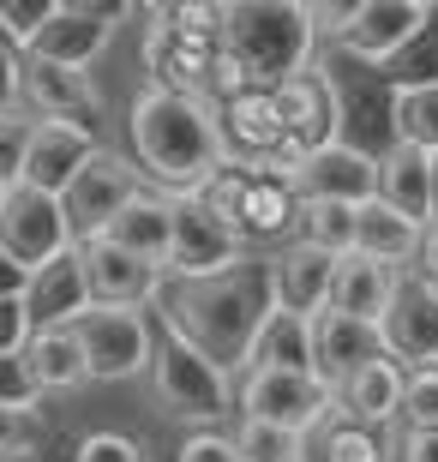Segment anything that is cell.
<instances>
[{"instance_id":"cell-1","label":"cell","mask_w":438,"mask_h":462,"mask_svg":"<svg viewBox=\"0 0 438 462\" xmlns=\"http://www.w3.org/2000/svg\"><path fill=\"white\" fill-rule=\"evenodd\" d=\"M276 312L270 294V258H247L240 271L217 276V282H174L163 289V319L181 343L204 348L217 366H247L253 337Z\"/></svg>"},{"instance_id":"cell-2","label":"cell","mask_w":438,"mask_h":462,"mask_svg":"<svg viewBox=\"0 0 438 462\" xmlns=\"http://www.w3.org/2000/svg\"><path fill=\"white\" fill-rule=\"evenodd\" d=\"M126 133H133V151L144 162V174H156L169 187V199H192V192H204L228 169L210 103L144 85L133 97V108H126Z\"/></svg>"},{"instance_id":"cell-3","label":"cell","mask_w":438,"mask_h":462,"mask_svg":"<svg viewBox=\"0 0 438 462\" xmlns=\"http://www.w3.org/2000/svg\"><path fill=\"white\" fill-rule=\"evenodd\" d=\"M228 6H156L151 31H144V67H151L156 90L192 97V103H228L235 90H247L240 67L228 60Z\"/></svg>"},{"instance_id":"cell-4","label":"cell","mask_w":438,"mask_h":462,"mask_svg":"<svg viewBox=\"0 0 438 462\" xmlns=\"http://www.w3.org/2000/svg\"><path fill=\"white\" fill-rule=\"evenodd\" d=\"M228 60L240 67L247 85H288L312 72V42H319V13L294 0H235L228 6Z\"/></svg>"},{"instance_id":"cell-5","label":"cell","mask_w":438,"mask_h":462,"mask_svg":"<svg viewBox=\"0 0 438 462\" xmlns=\"http://www.w3.org/2000/svg\"><path fill=\"white\" fill-rule=\"evenodd\" d=\"M217 133H222V156L235 169H253V174H276V180H294L306 169V156L294 151L288 138V120L276 90L265 85H247L235 90L228 103H217Z\"/></svg>"},{"instance_id":"cell-6","label":"cell","mask_w":438,"mask_h":462,"mask_svg":"<svg viewBox=\"0 0 438 462\" xmlns=\"http://www.w3.org/2000/svg\"><path fill=\"white\" fill-rule=\"evenodd\" d=\"M204 205L217 210L222 223H235L240 240H283L294 235L301 240V210L306 199L294 192V180H276V174H253V169H228L199 192Z\"/></svg>"},{"instance_id":"cell-7","label":"cell","mask_w":438,"mask_h":462,"mask_svg":"<svg viewBox=\"0 0 438 462\" xmlns=\"http://www.w3.org/2000/svg\"><path fill=\"white\" fill-rule=\"evenodd\" d=\"M342 409L337 384H324L319 373H247L240 378V414L265 420L283 432H319L331 427V414Z\"/></svg>"},{"instance_id":"cell-8","label":"cell","mask_w":438,"mask_h":462,"mask_svg":"<svg viewBox=\"0 0 438 462\" xmlns=\"http://www.w3.org/2000/svg\"><path fill=\"white\" fill-rule=\"evenodd\" d=\"M151 378H156V402L169 414H181V420H222V414L235 409L228 366H217L204 348L181 343V337H169V343L156 348Z\"/></svg>"},{"instance_id":"cell-9","label":"cell","mask_w":438,"mask_h":462,"mask_svg":"<svg viewBox=\"0 0 438 462\" xmlns=\"http://www.w3.org/2000/svg\"><path fill=\"white\" fill-rule=\"evenodd\" d=\"M247 264V240L235 223H222L217 210L192 199H174V253H169V276L174 282H217V276Z\"/></svg>"},{"instance_id":"cell-10","label":"cell","mask_w":438,"mask_h":462,"mask_svg":"<svg viewBox=\"0 0 438 462\" xmlns=\"http://www.w3.org/2000/svg\"><path fill=\"white\" fill-rule=\"evenodd\" d=\"M79 348L90 360V378H133L144 366H156V343H151V319L138 307H90L72 325Z\"/></svg>"},{"instance_id":"cell-11","label":"cell","mask_w":438,"mask_h":462,"mask_svg":"<svg viewBox=\"0 0 438 462\" xmlns=\"http://www.w3.org/2000/svg\"><path fill=\"white\" fill-rule=\"evenodd\" d=\"M138 192H144V187H138V162H133V156L97 151L85 169H79V180L61 192V205H67L72 235H79V240H97V235H108V223L133 205Z\"/></svg>"},{"instance_id":"cell-12","label":"cell","mask_w":438,"mask_h":462,"mask_svg":"<svg viewBox=\"0 0 438 462\" xmlns=\"http://www.w3.org/2000/svg\"><path fill=\"white\" fill-rule=\"evenodd\" d=\"M0 246H6L24 271H42V264H54L61 253H72L79 235H72L67 205H61L54 192L13 187V199H6V210H0Z\"/></svg>"},{"instance_id":"cell-13","label":"cell","mask_w":438,"mask_h":462,"mask_svg":"<svg viewBox=\"0 0 438 462\" xmlns=\"http://www.w3.org/2000/svg\"><path fill=\"white\" fill-rule=\"evenodd\" d=\"M433 13L438 6H426V0H360V6H349V18H342L337 49L354 54V60H367V67H385V60H396V54L426 31Z\"/></svg>"},{"instance_id":"cell-14","label":"cell","mask_w":438,"mask_h":462,"mask_svg":"<svg viewBox=\"0 0 438 462\" xmlns=\"http://www.w3.org/2000/svg\"><path fill=\"white\" fill-rule=\"evenodd\" d=\"M120 18H126V6H79V0H61L54 18L31 36L24 60H49V67H79L85 72L90 60L108 49V36H115Z\"/></svg>"},{"instance_id":"cell-15","label":"cell","mask_w":438,"mask_h":462,"mask_svg":"<svg viewBox=\"0 0 438 462\" xmlns=\"http://www.w3.org/2000/svg\"><path fill=\"white\" fill-rule=\"evenodd\" d=\"M79 258H85V276H90V307H144V300L163 294V276H169L144 258H133L126 246H115L108 235L79 240Z\"/></svg>"},{"instance_id":"cell-16","label":"cell","mask_w":438,"mask_h":462,"mask_svg":"<svg viewBox=\"0 0 438 462\" xmlns=\"http://www.w3.org/2000/svg\"><path fill=\"white\" fill-rule=\"evenodd\" d=\"M294 192L306 205H372L378 199V156L354 151V144H331V151L306 156V169L294 174Z\"/></svg>"},{"instance_id":"cell-17","label":"cell","mask_w":438,"mask_h":462,"mask_svg":"<svg viewBox=\"0 0 438 462\" xmlns=\"http://www.w3.org/2000/svg\"><path fill=\"white\" fill-rule=\"evenodd\" d=\"M342 258L306 246V240H288L283 253H270V294L283 312H301V319H319L331 312V289H337Z\"/></svg>"},{"instance_id":"cell-18","label":"cell","mask_w":438,"mask_h":462,"mask_svg":"<svg viewBox=\"0 0 438 462\" xmlns=\"http://www.w3.org/2000/svg\"><path fill=\"white\" fill-rule=\"evenodd\" d=\"M276 103H283L288 138H294V151H301V156H319V151H331V144H342V138H337L342 97H337V85H331V72L312 67V72H301V79L276 85Z\"/></svg>"},{"instance_id":"cell-19","label":"cell","mask_w":438,"mask_h":462,"mask_svg":"<svg viewBox=\"0 0 438 462\" xmlns=\"http://www.w3.org/2000/svg\"><path fill=\"white\" fill-rule=\"evenodd\" d=\"M97 151L102 144H97L90 126H72V120H36V138H31V156H24V180H18V187H36V192H54V199H61Z\"/></svg>"},{"instance_id":"cell-20","label":"cell","mask_w":438,"mask_h":462,"mask_svg":"<svg viewBox=\"0 0 438 462\" xmlns=\"http://www.w3.org/2000/svg\"><path fill=\"white\" fill-rule=\"evenodd\" d=\"M24 115L36 120H72L97 133L102 90L90 85V72L79 67H49V60H24Z\"/></svg>"},{"instance_id":"cell-21","label":"cell","mask_w":438,"mask_h":462,"mask_svg":"<svg viewBox=\"0 0 438 462\" xmlns=\"http://www.w3.org/2000/svg\"><path fill=\"white\" fill-rule=\"evenodd\" d=\"M312 348H319L312 373H319L324 384H337V391L360 373V366L390 360L385 325H360V319H342V312H319V319H312Z\"/></svg>"},{"instance_id":"cell-22","label":"cell","mask_w":438,"mask_h":462,"mask_svg":"<svg viewBox=\"0 0 438 462\" xmlns=\"http://www.w3.org/2000/svg\"><path fill=\"white\" fill-rule=\"evenodd\" d=\"M24 312H31L36 330H72L90 312V276H85L79 246H72V253H61L54 264H42V271H31Z\"/></svg>"},{"instance_id":"cell-23","label":"cell","mask_w":438,"mask_h":462,"mask_svg":"<svg viewBox=\"0 0 438 462\" xmlns=\"http://www.w3.org/2000/svg\"><path fill=\"white\" fill-rule=\"evenodd\" d=\"M385 343H390V360H403L408 373L438 366V289L426 276H403V294L385 319Z\"/></svg>"},{"instance_id":"cell-24","label":"cell","mask_w":438,"mask_h":462,"mask_svg":"<svg viewBox=\"0 0 438 462\" xmlns=\"http://www.w3.org/2000/svg\"><path fill=\"white\" fill-rule=\"evenodd\" d=\"M396 294H403V271H390L378 258H342L337 271V289H331V312L342 319H360V325H385L390 307H396Z\"/></svg>"},{"instance_id":"cell-25","label":"cell","mask_w":438,"mask_h":462,"mask_svg":"<svg viewBox=\"0 0 438 462\" xmlns=\"http://www.w3.org/2000/svg\"><path fill=\"white\" fill-rule=\"evenodd\" d=\"M108 240L126 246L133 258H144V264H156V271H169V253H174V199L144 187L133 205L108 223Z\"/></svg>"},{"instance_id":"cell-26","label":"cell","mask_w":438,"mask_h":462,"mask_svg":"<svg viewBox=\"0 0 438 462\" xmlns=\"http://www.w3.org/2000/svg\"><path fill=\"white\" fill-rule=\"evenodd\" d=\"M378 199L390 210H403L408 223L433 228V156L408 151V144H390L378 156Z\"/></svg>"},{"instance_id":"cell-27","label":"cell","mask_w":438,"mask_h":462,"mask_svg":"<svg viewBox=\"0 0 438 462\" xmlns=\"http://www.w3.org/2000/svg\"><path fill=\"white\" fill-rule=\"evenodd\" d=\"M403 391H408L403 360H372V366H360L337 396H342V414H349V420L385 432V420H403Z\"/></svg>"},{"instance_id":"cell-28","label":"cell","mask_w":438,"mask_h":462,"mask_svg":"<svg viewBox=\"0 0 438 462\" xmlns=\"http://www.w3.org/2000/svg\"><path fill=\"white\" fill-rule=\"evenodd\" d=\"M312 360H319V348H312V319L276 307L253 337L247 373H312Z\"/></svg>"},{"instance_id":"cell-29","label":"cell","mask_w":438,"mask_h":462,"mask_svg":"<svg viewBox=\"0 0 438 462\" xmlns=\"http://www.w3.org/2000/svg\"><path fill=\"white\" fill-rule=\"evenodd\" d=\"M421 246H426V228L408 223L403 210H390L385 199L360 205V235H354V253L360 258H378L390 271H403V264H421Z\"/></svg>"},{"instance_id":"cell-30","label":"cell","mask_w":438,"mask_h":462,"mask_svg":"<svg viewBox=\"0 0 438 462\" xmlns=\"http://www.w3.org/2000/svg\"><path fill=\"white\" fill-rule=\"evenodd\" d=\"M24 366H31L36 391H79L90 378V360L72 330H36L31 348H24Z\"/></svg>"},{"instance_id":"cell-31","label":"cell","mask_w":438,"mask_h":462,"mask_svg":"<svg viewBox=\"0 0 438 462\" xmlns=\"http://www.w3.org/2000/svg\"><path fill=\"white\" fill-rule=\"evenodd\" d=\"M390 133L408 151L438 156V85L433 90H396L390 97Z\"/></svg>"},{"instance_id":"cell-32","label":"cell","mask_w":438,"mask_h":462,"mask_svg":"<svg viewBox=\"0 0 438 462\" xmlns=\"http://www.w3.org/2000/svg\"><path fill=\"white\" fill-rule=\"evenodd\" d=\"M378 79L390 85V97H396V90H433L438 85V13L426 18V31L415 36L396 60H385V67H378Z\"/></svg>"},{"instance_id":"cell-33","label":"cell","mask_w":438,"mask_h":462,"mask_svg":"<svg viewBox=\"0 0 438 462\" xmlns=\"http://www.w3.org/2000/svg\"><path fill=\"white\" fill-rule=\"evenodd\" d=\"M354 235H360V210L354 205H306L301 210V240L331 258H354Z\"/></svg>"},{"instance_id":"cell-34","label":"cell","mask_w":438,"mask_h":462,"mask_svg":"<svg viewBox=\"0 0 438 462\" xmlns=\"http://www.w3.org/2000/svg\"><path fill=\"white\" fill-rule=\"evenodd\" d=\"M390 450H385V432L378 427H360V420H331L324 427V439H319V462H385Z\"/></svg>"},{"instance_id":"cell-35","label":"cell","mask_w":438,"mask_h":462,"mask_svg":"<svg viewBox=\"0 0 438 462\" xmlns=\"http://www.w3.org/2000/svg\"><path fill=\"white\" fill-rule=\"evenodd\" d=\"M240 462H306V439L283 427H265V420H240L235 432Z\"/></svg>"},{"instance_id":"cell-36","label":"cell","mask_w":438,"mask_h":462,"mask_svg":"<svg viewBox=\"0 0 438 462\" xmlns=\"http://www.w3.org/2000/svg\"><path fill=\"white\" fill-rule=\"evenodd\" d=\"M31 138H36V115H0V180L18 187L24 180V156H31Z\"/></svg>"},{"instance_id":"cell-37","label":"cell","mask_w":438,"mask_h":462,"mask_svg":"<svg viewBox=\"0 0 438 462\" xmlns=\"http://www.w3.org/2000/svg\"><path fill=\"white\" fill-rule=\"evenodd\" d=\"M49 439L42 409H0V457H31Z\"/></svg>"},{"instance_id":"cell-38","label":"cell","mask_w":438,"mask_h":462,"mask_svg":"<svg viewBox=\"0 0 438 462\" xmlns=\"http://www.w3.org/2000/svg\"><path fill=\"white\" fill-rule=\"evenodd\" d=\"M54 6H61V0H0V36H6L13 49H31V36L54 18Z\"/></svg>"},{"instance_id":"cell-39","label":"cell","mask_w":438,"mask_h":462,"mask_svg":"<svg viewBox=\"0 0 438 462\" xmlns=\"http://www.w3.org/2000/svg\"><path fill=\"white\" fill-rule=\"evenodd\" d=\"M403 420H408V432H433L438 427V366H415V373H408Z\"/></svg>"},{"instance_id":"cell-40","label":"cell","mask_w":438,"mask_h":462,"mask_svg":"<svg viewBox=\"0 0 438 462\" xmlns=\"http://www.w3.org/2000/svg\"><path fill=\"white\" fill-rule=\"evenodd\" d=\"M72 462H151V450L138 439H126V432H85Z\"/></svg>"},{"instance_id":"cell-41","label":"cell","mask_w":438,"mask_h":462,"mask_svg":"<svg viewBox=\"0 0 438 462\" xmlns=\"http://www.w3.org/2000/svg\"><path fill=\"white\" fill-rule=\"evenodd\" d=\"M36 378L24 366V355H6L0 360V409H36Z\"/></svg>"},{"instance_id":"cell-42","label":"cell","mask_w":438,"mask_h":462,"mask_svg":"<svg viewBox=\"0 0 438 462\" xmlns=\"http://www.w3.org/2000/svg\"><path fill=\"white\" fill-rule=\"evenodd\" d=\"M24 108V54L0 36V115H18Z\"/></svg>"},{"instance_id":"cell-43","label":"cell","mask_w":438,"mask_h":462,"mask_svg":"<svg viewBox=\"0 0 438 462\" xmlns=\"http://www.w3.org/2000/svg\"><path fill=\"white\" fill-rule=\"evenodd\" d=\"M31 337H36V325H31V312H24V300H0V360L24 355Z\"/></svg>"},{"instance_id":"cell-44","label":"cell","mask_w":438,"mask_h":462,"mask_svg":"<svg viewBox=\"0 0 438 462\" xmlns=\"http://www.w3.org/2000/svg\"><path fill=\"white\" fill-rule=\"evenodd\" d=\"M174 462H240V450H235V439H228V432H192Z\"/></svg>"},{"instance_id":"cell-45","label":"cell","mask_w":438,"mask_h":462,"mask_svg":"<svg viewBox=\"0 0 438 462\" xmlns=\"http://www.w3.org/2000/svg\"><path fill=\"white\" fill-rule=\"evenodd\" d=\"M24 289H31V271L0 246V300H24Z\"/></svg>"},{"instance_id":"cell-46","label":"cell","mask_w":438,"mask_h":462,"mask_svg":"<svg viewBox=\"0 0 438 462\" xmlns=\"http://www.w3.org/2000/svg\"><path fill=\"white\" fill-rule=\"evenodd\" d=\"M403 462H438V427L433 432H408L403 439Z\"/></svg>"},{"instance_id":"cell-47","label":"cell","mask_w":438,"mask_h":462,"mask_svg":"<svg viewBox=\"0 0 438 462\" xmlns=\"http://www.w3.org/2000/svg\"><path fill=\"white\" fill-rule=\"evenodd\" d=\"M415 276H426V282L438 289V223L426 228V246H421V264H415Z\"/></svg>"},{"instance_id":"cell-48","label":"cell","mask_w":438,"mask_h":462,"mask_svg":"<svg viewBox=\"0 0 438 462\" xmlns=\"http://www.w3.org/2000/svg\"><path fill=\"white\" fill-rule=\"evenodd\" d=\"M433 223H438V156H433Z\"/></svg>"},{"instance_id":"cell-49","label":"cell","mask_w":438,"mask_h":462,"mask_svg":"<svg viewBox=\"0 0 438 462\" xmlns=\"http://www.w3.org/2000/svg\"><path fill=\"white\" fill-rule=\"evenodd\" d=\"M6 199H13V187H6V180H0V210H6Z\"/></svg>"}]
</instances>
